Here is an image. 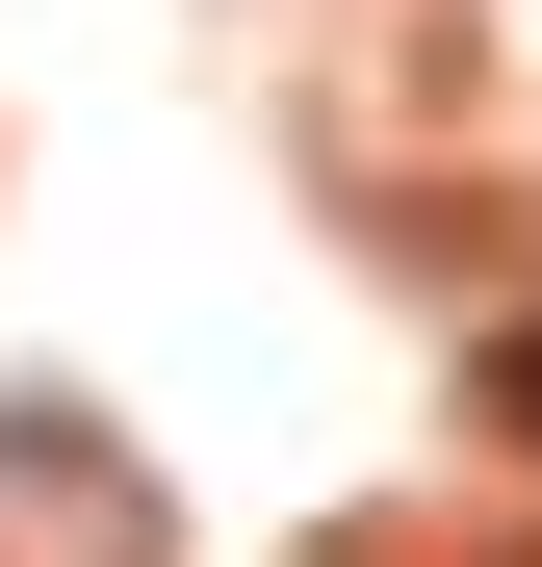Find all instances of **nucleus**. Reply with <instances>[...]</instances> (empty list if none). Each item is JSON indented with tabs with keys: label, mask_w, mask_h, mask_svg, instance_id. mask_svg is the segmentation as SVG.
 Segmentation results:
<instances>
[{
	"label": "nucleus",
	"mask_w": 542,
	"mask_h": 567,
	"mask_svg": "<svg viewBox=\"0 0 542 567\" xmlns=\"http://www.w3.org/2000/svg\"><path fill=\"white\" fill-rule=\"evenodd\" d=\"M466 413H491V439H542V310H491V336H466Z\"/></svg>",
	"instance_id": "2"
},
{
	"label": "nucleus",
	"mask_w": 542,
	"mask_h": 567,
	"mask_svg": "<svg viewBox=\"0 0 542 567\" xmlns=\"http://www.w3.org/2000/svg\"><path fill=\"white\" fill-rule=\"evenodd\" d=\"M0 567H155V464L78 388H0Z\"/></svg>",
	"instance_id": "1"
}]
</instances>
